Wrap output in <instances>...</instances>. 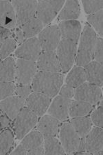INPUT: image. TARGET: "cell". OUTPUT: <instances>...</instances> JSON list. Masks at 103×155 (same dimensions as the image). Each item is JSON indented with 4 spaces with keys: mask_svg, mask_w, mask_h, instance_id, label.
<instances>
[{
    "mask_svg": "<svg viewBox=\"0 0 103 155\" xmlns=\"http://www.w3.org/2000/svg\"><path fill=\"white\" fill-rule=\"evenodd\" d=\"M63 81V73L37 71L31 85L33 91L54 98L59 94Z\"/></svg>",
    "mask_w": 103,
    "mask_h": 155,
    "instance_id": "cell-1",
    "label": "cell"
},
{
    "mask_svg": "<svg viewBox=\"0 0 103 155\" xmlns=\"http://www.w3.org/2000/svg\"><path fill=\"white\" fill-rule=\"evenodd\" d=\"M96 39V32L89 24H85L79 41V46L75 60L76 66L84 67L93 61Z\"/></svg>",
    "mask_w": 103,
    "mask_h": 155,
    "instance_id": "cell-2",
    "label": "cell"
},
{
    "mask_svg": "<svg viewBox=\"0 0 103 155\" xmlns=\"http://www.w3.org/2000/svg\"><path fill=\"white\" fill-rule=\"evenodd\" d=\"M39 117L24 106L13 120V133L16 139L21 140L37 126Z\"/></svg>",
    "mask_w": 103,
    "mask_h": 155,
    "instance_id": "cell-3",
    "label": "cell"
},
{
    "mask_svg": "<svg viewBox=\"0 0 103 155\" xmlns=\"http://www.w3.org/2000/svg\"><path fill=\"white\" fill-rule=\"evenodd\" d=\"M78 43L66 39H61L56 50L61 65L62 73L68 72L75 63Z\"/></svg>",
    "mask_w": 103,
    "mask_h": 155,
    "instance_id": "cell-4",
    "label": "cell"
},
{
    "mask_svg": "<svg viewBox=\"0 0 103 155\" xmlns=\"http://www.w3.org/2000/svg\"><path fill=\"white\" fill-rule=\"evenodd\" d=\"M59 141L65 154H75L80 141V137L69 122L64 121L59 130Z\"/></svg>",
    "mask_w": 103,
    "mask_h": 155,
    "instance_id": "cell-5",
    "label": "cell"
},
{
    "mask_svg": "<svg viewBox=\"0 0 103 155\" xmlns=\"http://www.w3.org/2000/svg\"><path fill=\"white\" fill-rule=\"evenodd\" d=\"M65 1H39L36 11V18L41 21L44 26L53 21L61 11Z\"/></svg>",
    "mask_w": 103,
    "mask_h": 155,
    "instance_id": "cell-6",
    "label": "cell"
},
{
    "mask_svg": "<svg viewBox=\"0 0 103 155\" xmlns=\"http://www.w3.org/2000/svg\"><path fill=\"white\" fill-rule=\"evenodd\" d=\"M38 71L36 61L17 59L15 64V84L29 85Z\"/></svg>",
    "mask_w": 103,
    "mask_h": 155,
    "instance_id": "cell-7",
    "label": "cell"
},
{
    "mask_svg": "<svg viewBox=\"0 0 103 155\" xmlns=\"http://www.w3.org/2000/svg\"><path fill=\"white\" fill-rule=\"evenodd\" d=\"M74 97L75 100L95 106L102 98V91L100 87L85 81L75 89Z\"/></svg>",
    "mask_w": 103,
    "mask_h": 155,
    "instance_id": "cell-8",
    "label": "cell"
},
{
    "mask_svg": "<svg viewBox=\"0 0 103 155\" xmlns=\"http://www.w3.org/2000/svg\"><path fill=\"white\" fill-rule=\"evenodd\" d=\"M16 16L17 27H20L36 17L37 1H12Z\"/></svg>",
    "mask_w": 103,
    "mask_h": 155,
    "instance_id": "cell-9",
    "label": "cell"
},
{
    "mask_svg": "<svg viewBox=\"0 0 103 155\" xmlns=\"http://www.w3.org/2000/svg\"><path fill=\"white\" fill-rule=\"evenodd\" d=\"M37 37L42 51H56L61 39L59 26L51 25L42 30Z\"/></svg>",
    "mask_w": 103,
    "mask_h": 155,
    "instance_id": "cell-10",
    "label": "cell"
},
{
    "mask_svg": "<svg viewBox=\"0 0 103 155\" xmlns=\"http://www.w3.org/2000/svg\"><path fill=\"white\" fill-rule=\"evenodd\" d=\"M42 52L41 46L37 37L26 39L17 47L14 55L17 59L37 61Z\"/></svg>",
    "mask_w": 103,
    "mask_h": 155,
    "instance_id": "cell-11",
    "label": "cell"
},
{
    "mask_svg": "<svg viewBox=\"0 0 103 155\" xmlns=\"http://www.w3.org/2000/svg\"><path fill=\"white\" fill-rule=\"evenodd\" d=\"M52 99L46 94L33 91L25 101V106L40 117L47 111Z\"/></svg>",
    "mask_w": 103,
    "mask_h": 155,
    "instance_id": "cell-12",
    "label": "cell"
},
{
    "mask_svg": "<svg viewBox=\"0 0 103 155\" xmlns=\"http://www.w3.org/2000/svg\"><path fill=\"white\" fill-rule=\"evenodd\" d=\"M72 100L58 95L54 97L47 110L48 114L61 122L66 121L69 117V110Z\"/></svg>",
    "mask_w": 103,
    "mask_h": 155,
    "instance_id": "cell-13",
    "label": "cell"
},
{
    "mask_svg": "<svg viewBox=\"0 0 103 155\" xmlns=\"http://www.w3.org/2000/svg\"><path fill=\"white\" fill-rule=\"evenodd\" d=\"M36 63L38 71L62 73L56 51H42Z\"/></svg>",
    "mask_w": 103,
    "mask_h": 155,
    "instance_id": "cell-14",
    "label": "cell"
},
{
    "mask_svg": "<svg viewBox=\"0 0 103 155\" xmlns=\"http://www.w3.org/2000/svg\"><path fill=\"white\" fill-rule=\"evenodd\" d=\"M61 122L50 114L43 115L37 124V130L44 139L56 137L59 132Z\"/></svg>",
    "mask_w": 103,
    "mask_h": 155,
    "instance_id": "cell-15",
    "label": "cell"
},
{
    "mask_svg": "<svg viewBox=\"0 0 103 155\" xmlns=\"http://www.w3.org/2000/svg\"><path fill=\"white\" fill-rule=\"evenodd\" d=\"M59 29L61 39L71 40L79 43L82 32V26L78 20H66L61 21L59 24Z\"/></svg>",
    "mask_w": 103,
    "mask_h": 155,
    "instance_id": "cell-16",
    "label": "cell"
},
{
    "mask_svg": "<svg viewBox=\"0 0 103 155\" xmlns=\"http://www.w3.org/2000/svg\"><path fill=\"white\" fill-rule=\"evenodd\" d=\"M103 148V130L102 127H92L85 137V150L87 154H95Z\"/></svg>",
    "mask_w": 103,
    "mask_h": 155,
    "instance_id": "cell-17",
    "label": "cell"
},
{
    "mask_svg": "<svg viewBox=\"0 0 103 155\" xmlns=\"http://www.w3.org/2000/svg\"><path fill=\"white\" fill-rule=\"evenodd\" d=\"M25 101L26 100L14 94L0 101V111L4 112L12 121H13L21 110L25 106Z\"/></svg>",
    "mask_w": 103,
    "mask_h": 155,
    "instance_id": "cell-18",
    "label": "cell"
},
{
    "mask_svg": "<svg viewBox=\"0 0 103 155\" xmlns=\"http://www.w3.org/2000/svg\"><path fill=\"white\" fill-rule=\"evenodd\" d=\"M0 26L11 31L17 27L15 12L11 2L0 1Z\"/></svg>",
    "mask_w": 103,
    "mask_h": 155,
    "instance_id": "cell-19",
    "label": "cell"
},
{
    "mask_svg": "<svg viewBox=\"0 0 103 155\" xmlns=\"http://www.w3.org/2000/svg\"><path fill=\"white\" fill-rule=\"evenodd\" d=\"M83 68L86 81L95 86L102 87L103 84L102 64L93 60Z\"/></svg>",
    "mask_w": 103,
    "mask_h": 155,
    "instance_id": "cell-20",
    "label": "cell"
},
{
    "mask_svg": "<svg viewBox=\"0 0 103 155\" xmlns=\"http://www.w3.org/2000/svg\"><path fill=\"white\" fill-rule=\"evenodd\" d=\"M16 61L12 57L0 61V81H14Z\"/></svg>",
    "mask_w": 103,
    "mask_h": 155,
    "instance_id": "cell-21",
    "label": "cell"
},
{
    "mask_svg": "<svg viewBox=\"0 0 103 155\" xmlns=\"http://www.w3.org/2000/svg\"><path fill=\"white\" fill-rule=\"evenodd\" d=\"M80 15V5L78 1H67L59 12V19L61 21L66 20H77Z\"/></svg>",
    "mask_w": 103,
    "mask_h": 155,
    "instance_id": "cell-22",
    "label": "cell"
},
{
    "mask_svg": "<svg viewBox=\"0 0 103 155\" xmlns=\"http://www.w3.org/2000/svg\"><path fill=\"white\" fill-rule=\"evenodd\" d=\"M86 81L83 67L74 66L70 69L65 79V84L76 89Z\"/></svg>",
    "mask_w": 103,
    "mask_h": 155,
    "instance_id": "cell-23",
    "label": "cell"
},
{
    "mask_svg": "<svg viewBox=\"0 0 103 155\" xmlns=\"http://www.w3.org/2000/svg\"><path fill=\"white\" fill-rule=\"evenodd\" d=\"M94 107L95 106L86 102L73 100L70 104L69 115L71 118L88 116Z\"/></svg>",
    "mask_w": 103,
    "mask_h": 155,
    "instance_id": "cell-24",
    "label": "cell"
},
{
    "mask_svg": "<svg viewBox=\"0 0 103 155\" xmlns=\"http://www.w3.org/2000/svg\"><path fill=\"white\" fill-rule=\"evenodd\" d=\"M69 123L72 124L80 138L86 137L93 127L92 120L88 116L72 118Z\"/></svg>",
    "mask_w": 103,
    "mask_h": 155,
    "instance_id": "cell-25",
    "label": "cell"
},
{
    "mask_svg": "<svg viewBox=\"0 0 103 155\" xmlns=\"http://www.w3.org/2000/svg\"><path fill=\"white\" fill-rule=\"evenodd\" d=\"M20 28L23 32L25 39H27L39 35L44 28V26L40 20L34 17L20 26Z\"/></svg>",
    "mask_w": 103,
    "mask_h": 155,
    "instance_id": "cell-26",
    "label": "cell"
},
{
    "mask_svg": "<svg viewBox=\"0 0 103 155\" xmlns=\"http://www.w3.org/2000/svg\"><path fill=\"white\" fill-rule=\"evenodd\" d=\"M44 138L42 134L36 130L31 131L22 139L21 144L27 150V151L33 150L43 144Z\"/></svg>",
    "mask_w": 103,
    "mask_h": 155,
    "instance_id": "cell-27",
    "label": "cell"
},
{
    "mask_svg": "<svg viewBox=\"0 0 103 155\" xmlns=\"http://www.w3.org/2000/svg\"><path fill=\"white\" fill-rule=\"evenodd\" d=\"M14 134L11 129L7 128L0 133V154H11L14 145Z\"/></svg>",
    "mask_w": 103,
    "mask_h": 155,
    "instance_id": "cell-28",
    "label": "cell"
},
{
    "mask_svg": "<svg viewBox=\"0 0 103 155\" xmlns=\"http://www.w3.org/2000/svg\"><path fill=\"white\" fill-rule=\"evenodd\" d=\"M44 154H65L61 142L56 137L44 139Z\"/></svg>",
    "mask_w": 103,
    "mask_h": 155,
    "instance_id": "cell-29",
    "label": "cell"
},
{
    "mask_svg": "<svg viewBox=\"0 0 103 155\" xmlns=\"http://www.w3.org/2000/svg\"><path fill=\"white\" fill-rule=\"evenodd\" d=\"M87 21L92 28L100 36L102 37L103 34V11L102 10L95 13L89 15Z\"/></svg>",
    "mask_w": 103,
    "mask_h": 155,
    "instance_id": "cell-30",
    "label": "cell"
},
{
    "mask_svg": "<svg viewBox=\"0 0 103 155\" xmlns=\"http://www.w3.org/2000/svg\"><path fill=\"white\" fill-rule=\"evenodd\" d=\"M17 48V43L13 38L4 39L0 46V61L10 57Z\"/></svg>",
    "mask_w": 103,
    "mask_h": 155,
    "instance_id": "cell-31",
    "label": "cell"
},
{
    "mask_svg": "<svg viewBox=\"0 0 103 155\" xmlns=\"http://www.w3.org/2000/svg\"><path fill=\"white\" fill-rule=\"evenodd\" d=\"M16 86L14 81H0V101L14 95Z\"/></svg>",
    "mask_w": 103,
    "mask_h": 155,
    "instance_id": "cell-32",
    "label": "cell"
},
{
    "mask_svg": "<svg viewBox=\"0 0 103 155\" xmlns=\"http://www.w3.org/2000/svg\"><path fill=\"white\" fill-rule=\"evenodd\" d=\"M82 4L85 12L88 15L95 13L102 10V1H82Z\"/></svg>",
    "mask_w": 103,
    "mask_h": 155,
    "instance_id": "cell-33",
    "label": "cell"
},
{
    "mask_svg": "<svg viewBox=\"0 0 103 155\" xmlns=\"http://www.w3.org/2000/svg\"><path fill=\"white\" fill-rule=\"evenodd\" d=\"M91 119L92 124L95 126L102 127H103V106H98L96 108L93 110L91 112Z\"/></svg>",
    "mask_w": 103,
    "mask_h": 155,
    "instance_id": "cell-34",
    "label": "cell"
},
{
    "mask_svg": "<svg viewBox=\"0 0 103 155\" xmlns=\"http://www.w3.org/2000/svg\"><path fill=\"white\" fill-rule=\"evenodd\" d=\"M93 60L102 64L103 61V40L102 37H97L95 42Z\"/></svg>",
    "mask_w": 103,
    "mask_h": 155,
    "instance_id": "cell-35",
    "label": "cell"
},
{
    "mask_svg": "<svg viewBox=\"0 0 103 155\" xmlns=\"http://www.w3.org/2000/svg\"><path fill=\"white\" fill-rule=\"evenodd\" d=\"M33 92L31 85H17L14 95L20 97V98L26 100Z\"/></svg>",
    "mask_w": 103,
    "mask_h": 155,
    "instance_id": "cell-36",
    "label": "cell"
},
{
    "mask_svg": "<svg viewBox=\"0 0 103 155\" xmlns=\"http://www.w3.org/2000/svg\"><path fill=\"white\" fill-rule=\"evenodd\" d=\"M75 89L72 87L68 86V85L65 84L62 85V86L59 92V95L65 99H72L74 96Z\"/></svg>",
    "mask_w": 103,
    "mask_h": 155,
    "instance_id": "cell-37",
    "label": "cell"
},
{
    "mask_svg": "<svg viewBox=\"0 0 103 155\" xmlns=\"http://www.w3.org/2000/svg\"><path fill=\"white\" fill-rule=\"evenodd\" d=\"M12 122H13V121H12L6 114L0 111V130H1L10 128Z\"/></svg>",
    "mask_w": 103,
    "mask_h": 155,
    "instance_id": "cell-38",
    "label": "cell"
},
{
    "mask_svg": "<svg viewBox=\"0 0 103 155\" xmlns=\"http://www.w3.org/2000/svg\"><path fill=\"white\" fill-rule=\"evenodd\" d=\"M12 32H13V39L17 41V44H19L20 45L26 40L24 38L23 32H22L20 27H16L12 31Z\"/></svg>",
    "mask_w": 103,
    "mask_h": 155,
    "instance_id": "cell-39",
    "label": "cell"
},
{
    "mask_svg": "<svg viewBox=\"0 0 103 155\" xmlns=\"http://www.w3.org/2000/svg\"><path fill=\"white\" fill-rule=\"evenodd\" d=\"M75 154H87L86 150H85V137H81L80 141L78 147V149Z\"/></svg>",
    "mask_w": 103,
    "mask_h": 155,
    "instance_id": "cell-40",
    "label": "cell"
},
{
    "mask_svg": "<svg viewBox=\"0 0 103 155\" xmlns=\"http://www.w3.org/2000/svg\"><path fill=\"white\" fill-rule=\"evenodd\" d=\"M0 35H2L4 39L13 38V32L11 30L0 26Z\"/></svg>",
    "mask_w": 103,
    "mask_h": 155,
    "instance_id": "cell-41",
    "label": "cell"
},
{
    "mask_svg": "<svg viewBox=\"0 0 103 155\" xmlns=\"http://www.w3.org/2000/svg\"><path fill=\"white\" fill-rule=\"evenodd\" d=\"M11 154H27V151L23 145L20 143L13 151L11 152Z\"/></svg>",
    "mask_w": 103,
    "mask_h": 155,
    "instance_id": "cell-42",
    "label": "cell"
},
{
    "mask_svg": "<svg viewBox=\"0 0 103 155\" xmlns=\"http://www.w3.org/2000/svg\"><path fill=\"white\" fill-rule=\"evenodd\" d=\"M27 154L30 155H40V154H44V147L43 144L42 146H39L38 147H36L33 150H29L27 152Z\"/></svg>",
    "mask_w": 103,
    "mask_h": 155,
    "instance_id": "cell-43",
    "label": "cell"
},
{
    "mask_svg": "<svg viewBox=\"0 0 103 155\" xmlns=\"http://www.w3.org/2000/svg\"><path fill=\"white\" fill-rule=\"evenodd\" d=\"M4 37H2V35H0V46H1L2 42H3V41H4Z\"/></svg>",
    "mask_w": 103,
    "mask_h": 155,
    "instance_id": "cell-44",
    "label": "cell"
}]
</instances>
